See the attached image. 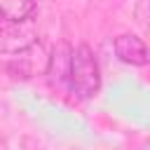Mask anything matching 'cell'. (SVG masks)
<instances>
[{
  "mask_svg": "<svg viewBox=\"0 0 150 150\" xmlns=\"http://www.w3.org/2000/svg\"><path fill=\"white\" fill-rule=\"evenodd\" d=\"M38 42V30L33 19L26 21H0V54H19Z\"/></svg>",
  "mask_w": 150,
  "mask_h": 150,
  "instance_id": "obj_2",
  "label": "cell"
},
{
  "mask_svg": "<svg viewBox=\"0 0 150 150\" xmlns=\"http://www.w3.org/2000/svg\"><path fill=\"white\" fill-rule=\"evenodd\" d=\"M47 63H49V52H47L45 45L38 40V42H33L28 49L14 54L12 61L7 63V70H9L12 75H16V77L28 80V77H35V75H45Z\"/></svg>",
  "mask_w": 150,
  "mask_h": 150,
  "instance_id": "obj_3",
  "label": "cell"
},
{
  "mask_svg": "<svg viewBox=\"0 0 150 150\" xmlns=\"http://www.w3.org/2000/svg\"><path fill=\"white\" fill-rule=\"evenodd\" d=\"M70 47L68 42H59L52 54H49V63H47V70L45 75L49 77L52 84H63L68 82V68H70Z\"/></svg>",
  "mask_w": 150,
  "mask_h": 150,
  "instance_id": "obj_5",
  "label": "cell"
},
{
  "mask_svg": "<svg viewBox=\"0 0 150 150\" xmlns=\"http://www.w3.org/2000/svg\"><path fill=\"white\" fill-rule=\"evenodd\" d=\"M68 87L80 98H91L101 87V73L96 56L89 45H77L70 52V68H68Z\"/></svg>",
  "mask_w": 150,
  "mask_h": 150,
  "instance_id": "obj_1",
  "label": "cell"
},
{
  "mask_svg": "<svg viewBox=\"0 0 150 150\" xmlns=\"http://www.w3.org/2000/svg\"><path fill=\"white\" fill-rule=\"evenodd\" d=\"M115 54L120 61L129 63V66H145L148 63V47L138 35L124 33L115 38Z\"/></svg>",
  "mask_w": 150,
  "mask_h": 150,
  "instance_id": "obj_4",
  "label": "cell"
},
{
  "mask_svg": "<svg viewBox=\"0 0 150 150\" xmlns=\"http://www.w3.org/2000/svg\"><path fill=\"white\" fill-rule=\"evenodd\" d=\"M134 14H136L138 23L145 28V26H148V0H138V5H136V9H134Z\"/></svg>",
  "mask_w": 150,
  "mask_h": 150,
  "instance_id": "obj_7",
  "label": "cell"
},
{
  "mask_svg": "<svg viewBox=\"0 0 150 150\" xmlns=\"http://www.w3.org/2000/svg\"><path fill=\"white\" fill-rule=\"evenodd\" d=\"M35 14V0H0V21H26Z\"/></svg>",
  "mask_w": 150,
  "mask_h": 150,
  "instance_id": "obj_6",
  "label": "cell"
}]
</instances>
